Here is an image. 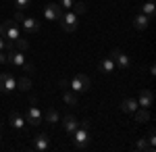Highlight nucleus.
<instances>
[{
  "label": "nucleus",
  "instance_id": "1",
  "mask_svg": "<svg viewBox=\"0 0 156 152\" xmlns=\"http://www.w3.org/2000/svg\"><path fill=\"white\" fill-rule=\"evenodd\" d=\"M71 136H73V144H75V148H79V150L87 148V144H90V140H92V133H90V121H83V123L75 129Z\"/></svg>",
  "mask_w": 156,
  "mask_h": 152
},
{
  "label": "nucleus",
  "instance_id": "2",
  "mask_svg": "<svg viewBox=\"0 0 156 152\" xmlns=\"http://www.w3.org/2000/svg\"><path fill=\"white\" fill-rule=\"evenodd\" d=\"M90 85H92V79H90L85 73H77V75L71 79V83H69V88H71L77 96H79V94H83V92H87V90H90Z\"/></svg>",
  "mask_w": 156,
  "mask_h": 152
},
{
  "label": "nucleus",
  "instance_id": "3",
  "mask_svg": "<svg viewBox=\"0 0 156 152\" xmlns=\"http://www.w3.org/2000/svg\"><path fill=\"white\" fill-rule=\"evenodd\" d=\"M0 35L6 40V42H15L17 38H19V25H17V21H4V23L0 25Z\"/></svg>",
  "mask_w": 156,
  "mask_h": 152
},
{
  "label": "nucleus",
  "instance_id": "4",
  "mask_svg": "<svg viewBox=\"0 0 156 152\" xmlns=\"http://www.w3.org/2000/svg\"><path fill=\"white\" fill-rule=\"evenodd\" d=\"M58 23H60V27H62V31H67V34L75 31L77 25H79V23H77V15H75L73 11H62Z\"/></svg>",
  "mask_w": 156,
  "mask_h": 152
},
{
  "label": "nucleus",
  "instance_id": "5",
  "mask_svg": "<svg viewBox=\"0 0 156 152\" xmlns=\"http://www.w3.org/2000/svg\"><path fill=\"white\" fill-rule=\"evenodd\" d=\"M60 15H62V9H60L58 2H50L44 6V19L50 21V23H58Z\"/></svg>",
  "mask_w": 156,
  "mask_h": 152
},
{
  "label": "nucleus",
  "instance_id": "6",
  "mask_svg": "<svg viewBox=\"0 0 156 152\" xmlns=\"http://www.w3.org/2000/svg\"><path fill=\"white\" fill-rule=\"evenodd\" d=\"M25 121H27V125L37 127V125H42L44 115H42V110H40V108H36V104H31L29 108H27V113H25Z\"/></svg>",
  "mask_w": 156,
  "mask_h": 152
},
{
  "label": "nucleus",
  "instance_id": "7",
  "mask_svg": "<svg viewBox=\"0 0 156 152\" xmlns=\"http://www.w3.org/2000/svg\"><path fill=\"white\" fill-rule=\"evenodd\" d=\"M17 90V77L11 75V73H2L0 75V92L11 94Z\"/></svg>",
  "mask_w": 156,
  "mask_h": 152
},
{
  "label": "nucleus",
  "instance_id": "8",
  "mask_svg": "<svg viewBox=\"0 0 156 152\" xmlns=\"http://www.w3.org/2000/svg\"><path fill=\"white\" fill-rule=\"evenodd\" d=\"M6 50H9L6 54H9V63H11V65H15V67H23L25 63H27V60H25V56H23V52H21V50H17L12 44H9V46H6Z\"/></svg>",
  "mask_w": 156,
  "mask_h": 152
},
{
  "label": "nucleus",
  "instance_id": "9",
  "mask_svg": "<svg viewBox=\"0 0 156 152\" xmlns=\"http://www.w3.org/2000/svg\"><path fill=\"white\" fill-rule=\"evenodd\" d=\"M110 59L115 60L117 69H121V71H125L127 67H129V63H131V60H129V56H127V54H123L119 48H115V50L110 52Z\"/></svg>",
  "mask_w": 156,
  "mask_h": 152
},
{
  "label": "nucleus",
  "instance_id": "10",
  "mask_svg": "<svg viewBox=\"0 0 156 152\" xmlns=\"http://www.w3.org/2000/svg\"><path fill=\"white\" fill-rule=\"evenodd\" d=\"M21 27H23L27 34H37L40 29H42V23L34 19V17H23V21H21Z\"/></svg>",
  "mask_w": 156,
  "mask_h": 152
},
{
  "label": "nucleus",
  "instance_id": "11",
  "mask_svg": "<svg viewBox=\"0 0 156 152\" xmlns=\"http://www.w3.org/2000/svg\"><path fill=\"white\" fill-rule=\"evenodd\" d=\"M152 102H154L152 90H142V92H140V98H137V106H140V108H150Z\"/></svg>",
  "mask_w": 156,
  "mask_h": 152
},
{
  "label": "nucleus",
  "instance_id": "12",
  "mask_svg": "<svg viewBox=\"0 0 156 152\" xmlns=\"http://www.w3.org/2000/svg\"><path fill=\"white\" fill-rule=\"evenodd\" d=\"M9 123H11V127H15V129H25V125H27V121H25V115L17 113V110L9 115Z\"/></svg>",
  "mask_w": 156,
  "mask_h": 152
},
{
  "label": "nucleus",
  "instance_id": "13",
  "mask_svg": "<svg viewBox=\"0 0 156 152\" xmlns=\"http://www.w3.org/2000/svg\"><path fill=\"white\" fill-rule=\"evenodd\" d=\"M77 127H79V123H77L75 115H65V117H62V129H65L67 133H73Z\"/></svg>",
  "mask_w": 156,
  "mask_h": 152
},
{
  "label": "nucleus",
  "instance_id": "14",
  "mask_svg": "<svg viewBox=\"0 0 156 152\" xmlns=\"http://www.w3.org/2000/svg\"><path fill=\"white\" fill-rule=\"evenodd\" d=\"M137 108H140V106H137V100H135V98H125V100L121 102V110L127 113V115H133Z\"/></svg>",
  "mask_w": 156,
  "mask_h": 152
},
{
  "label": "nucleus",
  "instance_id": "15",
  "mask_svg": "<svg viewBox=\"0 0 156 152\" xmlns=\"http://www.w3.org/2000/svg\"><path fill=\"white\" fill-rule=\"evenodd\" d=\"M115 69H117V65H115V60L110 59V56L100 60V71H102L104 75H112V73H115Z\"/></svg>",
  "mask_w": 156,
  "mask_h": 152
},
{
  "label": "nucleus",
  "instance_id": "16",
  "mask_svg": "<svg viewBox=\"0 0 156 152\" xmlns=\"http://www.w3.org/2000/svg\"><path fill=\"white\" fill-rule=\"evenodd\" d=\"M148 25H150V17H146L144 13H140V15L133 19V27H135V29H140V31L148 29Z\"/></svg>",
  "mask_w": 156,
  "mask_h": 152
},
{
  "label": "nucleus",
  "instance_id": "17",
  "mask_svg": "<svg viewBox=\"0 0 156 152\" xmlns=\"http://www.w3.org/2000/svg\"><path fill=\"white\" fill-rule=\"evenodd\" d=\"M48 146H50V142H48V136H36V140H34V148H36L37 152H44V150H48Z\"/></svg>",
  "mask_w": 156,
  "mask_h": 152
},
{
  "label": "nucleus",
  "instance_id": "18",
  "mask_svg": "<svg viewBox=\"0 0 156 152\" xmlns=\"http://www.w3.org/2000/svg\"><path fill=\"white\" fill-rule=\"evenodd\" d=\"M133 117H135L137 123H148V121H150V110H148V108H137V110L133 113Z\"/></svg>",
  "mask_w": 156,
  "mask_h": 152
},
{
  "label": "nucleus",
  "instance_id": "19",
  "mask_svg": "<svg viewBox=\"0 0 156 152\" xmlns=\"http://www.w3.org/2000/svg\"><path fill=\"white\" fill-rule=\"evenodd\" d=\"M17 90H19V92H29V90H31V79H29L27 75L19 77V79H17Z\"/></svg>",
  "mask_w": 156,
  "mask_h": 152
},
{
  "label": "nucleus",
  "instance_id": "20",
  "mask_svg": "<svg viewBox=\"0 0 156 152\" xmlns=\"http://www.w3.org/2000/svg\"><path fill=\"white\" fill-rule=\"evenodd\" d=\"M44 117H46V121H48L50 125H56V123L60 121V115H58V110H56V108H48Z\"/></svg>",
  "mask_w": 156,
  "mask_h": 152
},
{
  "label": "nucleus",
  "instance_id": "21",
  "mask_svg": "<svg viewBox=\"0 0 156 152\" xmlns=\"http://www.w3.org/2000/svg\"><path fill=\"white\" fill-rule=\"evenodd\" d=\"M62 100H65V104H69V106H75V104H77V94H75V92L71 90V88H69L67 92L62 94Z\"/></svg>",
  "mask_w": 156,
  "mask_h": 152
},
{
  "label": "nucleus",
  "instance_id": "22",
  "mask_svg": "<svg viewBox=\"0 0 156 152\" xmlns=\"http://www.w3.org/2000/svg\"><path fill=\"white\" fill-rule=\"evenodd\" d=\"M142 13H144L146 17H150V19H152V17H154V13H156V4L152 2V0L144 2V4H142Z\"/></svg>",
  "mask_w": 156,
  "mask_h": 152
},
{
  "label": "nucleus",
  "instance_id": "23",
  "mask_svg": "<svg viewBox=\"0 0 156 152\" xmlns=\"http://www.w3.org/2000/svg\"><path fill=\"white\" fill-rule=\"evenodd\" d=\"M12 46L17 48V50H21V52H25V50H29V42H27V40H23V38L19 35V38L12 42Z\"/></svg>",
  "mask_w": 156,
  "mask_h": 152
},
{
  "label": "nucleus",
  "instance_id": "24",
  "mask_svg": "<svg viewBox=\"0 0 156 152\" xmlns=\"http://www.w3.org/2000/svg\"><path fill=\"white\" fill-rule=\"evenodd\" d=\"M135 150H154V148L148 144V140L142 138V140H137V144H135Z\"/></svg>",
  "mask_w": 156,
  "mask_h": 152
},
{
  "label": "nucleus",
  "instance_id": "25",
  "mask_svg": "<svg viewBox=\"0 0 156 152\" xmlns=\"http://www.w3.org/2000/svg\"><path fill=\"white\" fill-rule=\"evenodd\" d=\"M71 11L75 13V15H83V13H85V4H83V2H77V0H75V4H73Z\"/></svg>",
  "mask_w": 156,
  "mask_h": 152
},
{
  "label": "nucleus",
  "instance_id": "26",
  "mask_svg": "<svg viewBox=\"0 0 156 152\" xmlns=\"http://www.w3.org/2000/svg\"><path fill=\"white\" fill-rule=\"evenodd\" d=\"M148 144L152 146V148H156V131H154V127H150V131H148Z\"/></svg>",
  "mask_w": 156,
  "mask_h": 152
},
{
  "label": "nucleus",
  "instance_id": "27",
  "mask_svg": "<svg viewBox=\"0 0 156 152\" xmlns=\"http://www.w3.org/2000/svg\"><path fill=\"white\" fill-rule=\"evenodd\" d=\"M29 4H31V0H15V9H17V11H23Z\"/></svg>",
  "mask_w": 156,
  "mask_h": 152
},
{
  "label": "nucleus",
  "instance_id": "28",
  "mask_svg": "<svg viewBox=\"0 0 156 152\" xmlns=\"http://www.w3.org/2000/svg\"><path fill=\"white\" fill-rule=\"evenodd\" d=\"M58 4H60L62 11H71L73 4H75V0H58Z\"/></svg>",
  "mask_w": 156,
  "mask_h": 152
},
{
  "label": "nucleus",
  "instance_id": "29",
  "mask_svg": "<svg viewBox=\"0 0 156 152\" xmlns=\"http://www.w3.org/2000/svg\"><path fill=\"white\" fill-rule=\"evenodd\" d=\"M4 63H9V54L0 50V65H4Z\"/></svg>",
  "mask_w": 156,
  "mask_h": 152
},
{
  "label": "nucleus",
  "instance_id": "30",
  "mask_svg": "<svg viewBox=\"0 0 156 152\" xmlns=\"http://www.w3.org/2000/svg\"><path fill=\"white\" fill-rule=\"evenodd\" d=\"M23 11H17V15H15V21H17V23H21V21H23Z\"/></svg>",
  "mask_w": 156,
  "mask_h": 152
},
{
  "label": "nucleus",
  "instance_id": "31",
  "mask_svg": "<svg viewBox=\"0 0 156 152\" xmlns=\"http://www.w3.org/2000/svg\"><path fill=\"white\" fill-rule=\"evenodd\" d=\"M9 44H11V42H6V40H4V38L0 35V50H4V48L9 46Z\"/></svg>",
  "mask_w": 156,
  "mask_h": 152
},
{
  "label": "nucleus",
  "instance_id": "32",
  "mask_svg": "<svg viewBox=\"0 0 156 152\" xmlns=\"http://www.w3.org/2000/svg\"><path fill=\"white\" fill-rule=\"evenodd\" d=\"M148 71H150V75H152V77L156 75V67H154V65H150V69H148Z\"/></svg>",
  "mask_w": 156,
  "mask_h": 152
},
{
  "label": "nucleus",
  "instance_id": "33",
  "mask_svg": "<svg viewBox=\"0 0 156 152\" xmlns=\"http://www.w3.org/2000/svg\"><path fill=\"white\" fill-rule=\"evenodd\" d=\"M0 142H2V136H0Z\"/></svg>",
  "mask_w": 156,
  "mask_h": 152
}]
</instances>
